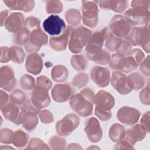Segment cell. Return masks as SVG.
I'll list each match as a JSON object with an SVG mask.
<instances>
[{
    "instance_id": "26",
    "label": "cell",
    "mask_w": 150,
    "mask_h": 150,
    "mask_svg": "<svg viewBox=\"0 0 150 150\" xmlns=\"http://www.w3.org/2000/svg\"><path fill=\"white\" fill-rule=\"evenodd\" d=\"M1 112L4 118L18 125L21 110L11 101L1 107Z\"/></svg>"
},
{
    "instance_id": "23",
    "label": "cell",
    "mask_w": 150,
    "mask_h": 150,
    "mask_svg": "<svg viewBox=\"0 0 150 150\" xmlns=\"http://www.w3.org/2000/svg\"><path fill=\"white\" fill-rule=\"evenodd\" d=\"M43 59L37 53H31L26 58L25 67L26 71L33 75H38L40 73L43 69Z\"/></svg>"
},
{
    "instance_id": "7",
    "label": "cell",
    "mask_w": 150,
    "mask_h": 150,
    "mask_svg": "<svg viewBox=\"0 0 150 150\" xmlns=\"http://www.w3.org/2000/svg\"><path fill=\"white\" fill-rule=\"evenodd\" d=\"M109 67L116 71L124 73H129L135 70L139 66L138 64L130 55L122 56L117 53L111 56L108 63Z\"/></svg>"
},
{
    "instance_id": "45",
    "label": "cell",
    "mask_w": 150,
    "mask_h": 150,
    "mask_svg": "<svg viewBox=\"0 0 150 150\" xmlns=\"http://www.w3.org/2000/svg\"><path fill=\"white\" fill-rule=\"evenodd\" d=\"M50 148L40 139L37 138H33L30 139L29 144L26 149H46Z\"/></svg>"
},
{
    "instance_id": "18",
    "label": "cell",
    "mask_w": 150,
    "mask_h": 150,
    "mask_svg": "<svg viewBox=\"0 0 150 150\" xmlns=\"http://www.w3.org/2000/svg\"><path fill=\"white\" fill-rule=\"evenodd\" d=\"M16 80L13 69L9 65L2 66L0 69V86L6 91H11L16 86Z\"/></svg>"
},
{
    "instance_id": "32",
    "label": "cell",
    "mask_w": 150,
    "mask_h": 150,
    "mask_svg": "<svg viewBox=\"0 0 150 150\" xmlns=\"http://www.w3.org/2000/svg\"><path fill=\"white\" fill-rule=\"evenodd\" d=\"M30 31L26 27L23 26L16 32L14 33L12 40L14 44L18 46L25 45L29 39Z\"/></svg>"
},
{
    "instance_id": "28",
    "label": "cell",
    "mask_w": 150,
    "mask_h": 150,
    "mask_svg": "<svg viewBox=\"0 0 150 150\" xmlns=\"http://www.w3.org/2000/svg\"><path fill=\"white\" fill-rule=\"evenodd\" d=\"M127 79L128 84L132 90H139L145 84V80L144 76L137 72L129 74L127 76Z\"/></svg>"
},
{
    "instance_id": "47",
    "label": "cell",
    "mask_w": 150,
    "mask_h": 150,
    "mask_svg": "<svg viewBox=\"0 0 150 150\" xmlns=\"http://www.w3.org/2000/svg\"><path fill=\"white\" fill-rule=\"evenodd\" d=\"M38 115L42 122L44 124H50L54 121V117L52 113L48 110L40 111Z\"/></svg>"
},
{
    "instance_id": "49",
    "label": "cell",
    "mask_w": 150,
    "mask_h": 150,
    "mask_svg": "<svg viewBox=\"0 0 150 150\" xmlns=\"http://www.w3.org/2000/svg\"><path fill=\"white\" fill-rule=\"evenodd\" d=\"M140 71L146 77L149 76V56L148 55L146 58L139 65Z\"/></svg>"
},
{
    "instance_id": "12",
    "label": "cell",
    "mask_w": 150,
    "mask_h": 150,
    "mask_svg": "<svg viewBox=\"0 0 150 150\" xmlns=\"http://www.w3.org/2000/svg\"><path fill=\"white\" fill-rule=\"evenodd\" d=\"M131 26L121 15H115L110 21L109 31L120 38H125L131 30Z\"/></svg>"
},
{
    "instance_id": "36",
    "label": "cell",
    "mask_w": 150,
    "mask_h": 150,
    "mask_svg": "<svg viewBox=\"0 0 150 150\" xmlns=\"http://www.w3.org/2000/svg\"><path fill=\"white\" fill-rule=\"evenodd\" d=\"M81 15L80 11L77 9H69L65 13L66 22L72 26H77L80 23Z\"/></svg>"
},
{
    "instance_id": "29",
    "label": "cell",
    "mask_w": 150,
    "mask_h": 150,
    "mask_svg": "<svg viewBox=\"0 0 150 150\" xmlns=\"http://www.w3.org/2000/svg\"><path fill=\"white\" fill-rule=\"evenodd\" d=\"M125 131L124 125L118 123L114 124L110 128L109 137L112 141L117 142L124 138Z\"/></svg>"
},
{
    "instance_id": "3",
    "label": "cell",
    "mask_w": 150,
    "mask_h": 150,
    "mask_svg": "<svg viewBox=\"0 0 150 150\" xmlns=\"http://www.w3.org/2000/svg\"><path fill=\"white\" fill-rule=\"evenodd\" d=\"M52 83L45 76H39L36 81V85L32 90L30 100L38 109L45 108L50 103L49 91L51 88Z\"/></svg>"
},
{
    "instance_id": "15",
    "label": "cell",
    "mask_w": 150,
    "mask_h": 150,
    "mask_svg": "<svg viewBox=\"0 0 150 150\" xmlns=\"http://www.w3.org/2000/svg\"><path fill=\"white\" fill-rule=\"evenodd\" d=\"M52 97L57 103H64L70 100L74 94V90L69 83L56 84L51 91Z\"/></svg>"
},
{
    "instance_id": "43",
    "label": "cell",
    "mask_w": 150,
    "mask_h": 150,
    "mask_svg": "<svg viewBox=\"0 0 150 150\" xmlns=\"http://www.w3.org/2000/svg\"><path fill=\"white\" fill-rule=\"evenodd\" d=\"M49 144L52 149H65L66 141L58 136H53L50 138Z\"/></svg>"
},
{
    "instance_id": "25",
    "label": "cell",
    "mask_w": 150,
    "mask_h": 150,
    "mask_svg": "<svg viewBox=\"0 0 150 150\" xmlns=\"http://www.w3.org/2000/svg\"><path fill=\"white\" fill-rule=\"evenodd\" d=\"M98 3L103 10L112 11L117 13H122L129 6L128 2L127 1H100Z\"/></svg>"
},
{
    "instance_id": "35",
    "label": "cell",
    "mask_w": 150,
    "mask_h": 150,
    "mask_svg": "<svg viewBox=\"0 0 150 150\" xmlns=\"http://www.w3.org/2000/svg\"><path fill=\"white\" fill-rule=\"evenodd\" d=\"M122 39L115 36L109 31L105 40V47L109 52H116L121 43Z\"/></svg>"
},
{
    "instance_id": "2",
    "label": "cell",
    "mask_w": 150,
    "mask_h": 150,
    "mask_svg": "<svg viewBox=\"0 0 150 150\" xmlns=\"http://www.w3.org/2000/svg\"><path fill=\"white\" fill-rule=\"evenodd\" d=\"M94 96V92L91 88H84L72 96L69 100V105L79 115L87 117L92 114Z\"/></svg>"
},
{
    "instance_id": "37",
    "label": "cell",
    "mask_w": 150,
    "mask_h": 150,
    "mask_svg": "<svg viewBox=\"0 0 150 150\" xmlns=\"http://www.w3.org/2000/svg\"><path fill=\"white\" fill-rule=\"evenodd\" d=\"M71 64L77 71L84 70L87 66V62L82 54L73 55L71 58Z\"/></svg>"
},
{
    "instance_id": "38",
    "label": "cell",
    "mask_w": 150,
    "mask_h": 150,
    "mask_svg": "<svg viewBox=\"0 0 150 150\" xmlns=\"http://www.w3.org/2000/svg\"><path fill=\"white\" fill-rule=\"evenodd\" d=\"M25 93L20 89H15L10 95V101L16 105H23L27 100Z\"/></svg>"
},
{
    "instance_id": "13",
    "label": "cell",
    "mask_w": 150,
    "mask_h": 150,
    "mask_svg": "<svg viewBox=\"0 0 150 150\" xmlns=\"http://www.w3.org/2000/svg\"><path fill=\"white\" fill-rule=\"evenodd\" d=\"M43 28L51 36H59L66 28L64 21L58 15H51L43 22Z\"/></svg>"
},
{
    "instance_id": "9",
    "label": "cell",
    "mask_w": 150,
    "mask_h": 150,
    "mask_svg": "<svg viewBox=\"0 0 150 150\" xmlns=\"http://www.w3.org/2000/svg\"><path fill=\"white\" fill-rule=\"evenodd\" d=\"M79 124V117L74 113H70L56 122V131L59 135L66 137L70 135Z\"/></svg>"
},
{
    "instance_id": "51",
    "label": "cell",
    "mask_w": 150,
    "mask_h": 150,
    "mask_svg": "<svg viewBox=\"0 0 150 150\" xmlns=\"http://www.w3.org/2000/svg\"><path fill=\"white\" fill-rule=\"evenodd\" d=\"M133 145H132L130 143H129L127 141H126L125 139H121L118 142H117V144L115 145L114 149H134L132 147Z\"/></svg>"
},
{
    "instance_id": "4",
    "label": "cell",
    "mask_w": 150,
    "mask_h": 150,
    "mask_svg": "<svg viewBox=\"0 0 150 150\" xmlns=\"http://www.w3.org/2000/svg\"><path fill=\"white\" fill-rule=\"evenodd\" d=\"M40 111L33 105L30 99L27 100L21 107L18 125H22V127L28 132L32 131L38 124L37 115Z\"/></svg>"
},
{
    "instance_id": "14",
    "label": "cell",
    "mask_w": 150,
    "mask_h": 150,
    "mask_svg": "<svg viewBox=\"0 0 150 150\" xmlns=\"http://www.w3.org/2000/svg\"><path fill=\"white\" fill-rule=\"evenodd\" d=\"M94 110L101 111H108L115 104L114 97L105 90L98 91L94 96Z\"/></svg>"
},
{
    "instance_id": "31",
    "label": "cell",
    "mask_w": 150,
    "mask_h": 150,
    "mask_svg": "<svg viewBox=\"0 0 150 150\" xmlns=\"http://www.w3.org/2000/svg\"><path fill=\"white\" fill-rule=\"evenodd\" d=\"M68 75V70L63 65H56L53 67L51 71L52 78L56 82L65 81L67 79Z\"/></svg>"
},
{
    "instance_id": "42",
    "label": "cell",
    "mask_w": 150,
    "mask_h": 150,
    "mask_svg": "<svg viewBox=\"0 0 150 150\" xmlns=\"http://www.w3.org/2000/svg\"><path fill=\"white\" fill-rule=\"evenodd\" d=\"M132 50V47L131 43L126 39H122L121 43L116 51V53L122 56H128Z\"/></svg>"
},
{
    "instance_id": "10",
    "label": "cell",
    "mask_w": 150,
    "mask_h": 150,
    "mask_svg": "<svg viewBox=\"0 0 150 150\" xmlns=\"http://www.w3.org/2000/svg\"><path fill=\"white\" fill-rule=\"evenodd\" d=\"M109 30L104 28L94 32L91 34L88 43L85 48L86 57L100 51L103 48Z\"/></svg>"
},
{
    "instance_id": "56",
    "label": "cell",
    "mask_w": 150,
    "mask_h": 150,
    "mask_svg": "<svg viewBox=\"0 0 150 150\" xmlns=\"http://www.w3.org/2000/svg\"><path fill=\"white\" fill-rule=\"evenodd\" d=\"M8 17V11L5 10L1 12L0 15V20H1V26H3L5 24V22L6 19Z\"/></svg>"
},
{
    "instance_id": "16",
    "label": "cell",
    "mask_w": 150,
    "mask_h": 150,
    "mask_svg": "<svg viewBox=\"0 0 150 150\" xmlns=\"http://www.w3.org/2000/svg\"><path fill=\"white\" fill-rule=\"evenodd\" d=\"M141 112L136 108L124 106L120 108L117 114L119 121L127 125H133L139 120Z\"/></svg>"
},
{
    "instance_id": "24",
    "label": "cell",
    "mask_w": 150,
    "mask_h": 150,
    "mask_svg": "<svg viewBox=\"0 0 150 150\" xmlns=\"http://www.w3.org/2000/svg\"><path fill=\"white\" fill-rule=\"evenodd\" d=\"M24 23V16L22 13L12 12L8 16L4 26L9 32L15 33L23 27Z\"/></svg>"
},
{
    "instance_id": "44",
    "label": "cell",
    "mask_w": 150,
    "mask_h": 150,
    "mask_svg": "<svg viewBox=\"0 0 150 150\" xmlns=\"http://www.w3.org/2000/svg\"><path fill=\"white\" fill-rule=\"evenodd\" d=\"M14 132L9 128H2L0 132V142L2 144H9L12 143V138Z\"/></svg>"
},
{
    "instance_id": "50",
    "label": "cell",
    "mask_w": 150,
    "mask_h": 150,
    "mask_svg": "<svg viewBox=\"0 0 150 150\" xmlns=\"http://www.w3.org/2000/svg\"><path fill=\"white\" fill-rule=\"evenodd\" d=\"M129 55H130L131 56H132L134 58V59L136 61V62L138 64V65H139L140 63L145 59L144 53L141 49H138V48L132 49Z\"/></svg>"
},
{
    "instance_id": "52",
    "label": "cell",
    "mask_w": 150,
    "mask_h": 150,
    "mask_svg": "<svg viewBox=\"0 0 150 150\" xmlns=\"http://www.w3.org/2000/svg\"><path fill=\"white\" fill-rule=\"evenodd\" d=\"M95 115L102 121L109 120L111 117V111H101L94 110Z\"/></svg>"
},
{
    "instance_id": "46",
    "label": "cell",
    "mask_w": 150,
    "mask_h": 150,
    "mask_svg": "<svg viewBox=\"0 0 150 150\" xmlns=\"http://www.w3.org/2000/svg\"><path fill=\"white\" fill-rule=\"evenodd\" d=\"M40 20L34 16L27 18L24 23V26L28 29L30 32L34 29L40 28Z\"/></svg>"
},
{
    "instance_id": "21",
    "label": "cell",
    "mask_w": 150,
    "mask_h": 150,
    "mask_svg": "<svg viewBox=\"0 0 150 150\" xmlns=\"http://www.w3.org/2000/svg\"><path fill=\"white\" fill-rule=\"evenodd\" d=\"M73 27L67 26L63 33L57 36H51L49 39V45L52 49L56 51H62L66 49L69 43V37Z\"/></svg>"
},
{
    "instance_id": "57",
    "label": "cell",
    "mask_w": 150,
    "mask_h": 150,
    "mask_svg": "<svg viewBox=\"0 0 150 150\" xmlns=\"http://www.w3.org/2000/svg\"><path fill=\"white\" fill-rule=\"evenodd\" d=\"M1 149H13V148H12V147H4V148H3V147H1Z\"/></svg>"
},
{
    "instance_id": "27",
    "label": "cell",
    "mask_w": 150,
    "mask_h": 150,
    "mask_svg": "<svg viewBox=\"0 0 150 150\" xmlns=\"http://www.w3.org/2000/svg\"><path fill=\"white\" fill-rule=\"evenodd\" d=\"M4 3L9 10H19L24 12L31 11L35 6V1L30 0H5Z\"/></svg>"
},
{
    "instance_id": "19",
    "label": "cell",
    "mask_w": 150,
    "mask_h": 150,
    "mask_svg": "<svg viewBox=\"0 0 150 150\" xmlns=\"http://www.w3.org/2000/svg\"><path fill=\"white\" fill-rule=\"evenodd\" d=\"M90 77L98 87H105L110 82V71L106 67L96 66L91 69Z\"/></svg>"
},
{
    "instance_id": "20",
    "label": "cell",
    "mask_w": 150,
    "mask_h": 150,
    "mask_svg": "<svg viewBox=\"0 0 150 150\" xmlns=\"http://www.w3.org/2000/svg\"><path fill=\"white\" fill-rule=\"evenodd\" d=\"M111 86L121 95L129 94L132 89L128 84L126 75L119 71H113L110 80Z\"/></svg>"
},
{
    "instance_id": "17",
    "label": "cell",
    "mask_w": 150,
    "mask_h": 150,
    "mask_svg": "<svg viewBox=\"0 0 150 150\" xmlns=\"http://www.w3.org/2000/svg\"><path fill=\"white\" fill-rule=\"evenodd\" d=\"M84 131L89 141L98 142L102 138L103 131L98 120L95 117H90L86 120Z\"/></svg>"
},
{
    "instance_id": "48",
    "label": "cell",
    "mask_w": 150,
    "mask_h": 150,
    "mask_svg": "<svg viewBox=\"0 0 150 150\" xmlns=\"http://www.w3.org/2000/svg\"><path fill=\"white\" fill-rule=\"evenodd\" d=\"M139 100L142 104L144 105H149L150 98H149V84L144 88L139 93Z\"/></svg>"
},
{
    "instance_id": "53",
    "label": "cell",
    "mask_w": 150,
    "mask_h": 150,
    "mask_svg": "<svg viewBox=\"0 0 150 150\" xmlns=\"http://www.w3.org/2000/svg\"><path fill=\"white\" fill-rule=\"evenodd\" d=\"M140 124H141L146 129L147 132H149L150 124H149V112L147 111L142 116L140 120Z\"/></svg>"
},
{
    "instance_id": "34",
    "label": "cell",
    "mask_w": 150,
    "mask_h": 150,
    "mask_svg": "<svg viewBox=\"0 0 150 150\" xmlns=\"http://www.w3.org/2000/svg\"><path fill=\"white\" fill-rule=\"evenodd\" d=\"M29 135L21 129L15 131L13 135L12 144L16 147L22 148L25 147L28 143Z\"/></svg>"
},
{
    "instance_id": "8",
    "label": "cell",
    "mask_w": 150,
    "mask_h": 150,
    "mask_svg": "<svg viewBox=\"0 0 150 150\" xmlns=\"http://www.w3.org/2000/svg\"><path fill=\"white\" fill-rule=\"evenodd\" d=\"M98 1H83L81 6V19L84 25L93 28L98 22Z\"/></svg>"
},
{
    "instance_id": "40",
    "label": "cell",
    "mask_w": 150,
    "mask_h": 150,
    "mask_svg": "<svg viewBox=\"0 0 150 150\" xmlns=\"http://www.w3.org/2000/svg\"><path fill=\"white\" fill-rule=\"evenodd\" d=\"M45 10L47 13H59L63 11V4L59 1H46Z\"/></svg>"
},
{
    "instance_id": "39",
    "label": "cell",
    "mask_w": 150,
    "mask_h": 150,
    "mask_svg": "<svg viewBox=\"0 0 150 150\" xmlns=\"http://www.w3.org/2000/svg\"><path fill=\"white\" fill-rule=\"evenodd\" d=\"M21 88L26 91H30L34 88L36 85L35 79L30 75L28 74H23L19 81Z\"/></svg>"
},
{
    "instance_id": "5",
    "label": "cell",
    "mask_w": 150,
    "mask_h": 150,
    "mask_svg": "<svg viewBox=\"0 0 150 150\" xmlns=\"http://www.w3.org/2000/svg\"><path fill=\"white\" fill-rule=\"evenodd\" d=\"M92 32L90 29L83 26L73 28L71 30L69 41V48L73 53H79L86 47L91 37Z\"/></svg>"
},
{
    "instance_id": "22",
    "label": "cell",
    "mask_w": 150,
    "mask_h": 150,
    "mask_svg": "<svg viewBox=\"0 0 150 150\" xmlns=\"http://www.w3.org/2000/svg\"><path fill=\"white\" fill-rule=\"evenodd\" d=\"M146 131L141 124H134L133 126L125 131V139L132 145L137 142L142 141L146 136Z\"/></svg>"
},
{
    "instance_id": "11",
    "label": "cell",
    "mask_w": 150,
    "mask_h": 150,
    "mask_svg": "<svg viewBox=\"0 0 150 150\" xmlns=\"http://www.w3.org/2000/svg\"><path fill=\"white\" fill-rule=\"evenodd\" d=\"M48 36L40 28L36 29L30 32L29 39L25 45V49L28 53H35L42 46L47 43Z\"/></svg>"
},
{
    "instance_id": "54",
    "label": "cell",
    "mask_w": 150,
    "mask_h": 150,
    "mask_svg": "<svg viewBox=\"0 0 150 150\" xmlns=\"http://www.w3.org/2000/svg\"><path fill=\"white\" fill-rule=\"evenodd\" d=\"M9 47L7 46H2L1 47V62L7 63L9 60Z\"/></svg>"
},
{
    "instance_id": "33",
    "label": "cell",
    "mask_w": 150,
    "mask_h": 150,
    "mask_svg": "<svg viewBox=\"0 0 150 150\" xmlns=\"http://www.w3.org/2000/svg\"><path fill=\"white\" fill-rule=\"evenodd\" d=\"M25 53L23 49L18 46H11L9 50V60L13 63L21 64L23 62Z\"/></svg>"
},
{
    "instance_id": "41",
    "label": "cell",
    "mask_w": 150,
    "mask_h": 150,
    "mask_svg": "<svg viewBox=\"0 0 150 150\" xmlns=\"http://www.w3.org/2000/svg\"><path fill=\"white\" fill-rule=\"evenodd\" d=\"M89 77L87 74L80 73L76 75L72 80V84L77 88H81L88 83Z\"/></svg>"
},
{
    "instance_id": "1",
    "label": "cell",
    "mask_w": 150,
    "mask_h": 150,
    "mask_svg": "<svg viewBox=\"0 0 150 150\" xmlns=\"http://www.w3.org/2000/svg\"><path fill=\"white\" fill-rule=\"evenodd\" d=\"M150 1H132L131 2V8L127 10L124 18L131 26H140L149 25L150 12Z\"/></svg>"
},
{
    "instance_id": "6",
    "label": "cell",
    "mask_w": 150,
    "mask_h": 150,
    "mask_svg": "<svg viewBox=\"0 0 150 150\" xmlns=\"http://www.w3.org/2000/svg\"><path fill=\"white\" fill-rule=\"evenodd\" d=\"M132 46H141L146 53H149L150 30L149 25L134 26L125 38Z\"/></svg>"
},
{
    "instance_id": "55",
    "label": "cell",
    "mask_w": 150,
    "mask_h": 150,
    "mask_svg": "<svg viewBox=\"0 0 150 150\" xmlns=\"http://www.w3.org/2000/svg\"><path fill=\"white\" fill-rule=\"evenodd\" d=\"M9 95L2 90L0 91V101H1V107L7 104L9 101Z\"/></svg>"
},
{
    "instance_id": "30",
    "label": "cell",
    "mask_w": 150,
    "mask_h": 150,
    "mask_svg": "<svg viewBox=\"0 0 150 150\" xmlns=\"http://www.w3.org/2000/svg\"><path fill=\"white\" fill-rule=\"evenodd\" d=\"M110 57L111 55L110 52L104 49H102L100 51L87 57L88 60L100 65L107 64L109 63Z\"/></svg>"
}]
</instances>
